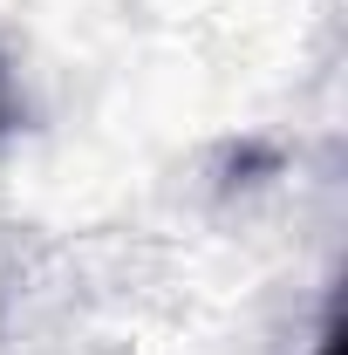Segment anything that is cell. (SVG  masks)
Listing matches in <instances>:
<instances>
[{
    "label": "cell",
    "instance_id": "cell-1",
    "mask_svg": "<svg viewBox=\"0 0 348 355\" xmlns=\"http://www.w3.org/2000/svg\"><path fill=\"white\" fill-rule=\"evenodd\" d=\"M7 116H14V103H7V69H0V130H7Z\"/></svg>",
    "mask_w": 348,
    "mask_h": 355
},
{
    "label": "cell",
    "instance_id": "cell-2",
    "mask_svg": "<svg viewBox=\"0 0 348 355\" xmlns=\"http://www.w3.org/2000/svg\"><path fill=\"white\" fill-rule=\"evenodd\" d=\"M321 355H342V335H328V342H321Z\"/></svg>",
    "mask_w": 348,
    "mask_h": 355
}]
</instances>
